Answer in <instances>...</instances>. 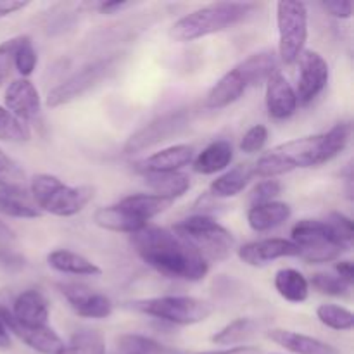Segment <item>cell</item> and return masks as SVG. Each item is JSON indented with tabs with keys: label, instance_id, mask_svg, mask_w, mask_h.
<instances>
[{
	"label": "cell",
	"instance_id": "cell-1",
	"mask_svg": "<svg viewBox=\"0 0 354 354\" xmlns=\"http://www.w3.org/2000/svg\"><path fill=\"white\" fill-rule=\"evenodd\" d=\"M130 241L138 258L166 279L201 282L209 273V263L175 232L147 223Z\"/></svg>",
	"mask_w": 354,
	"mask_h": 354
},
{
	"label": "cell",
	"instance_id": "cell-2",
	"mask_svg": "<svg viewBox=\"0 0 354 354\" xmlns=\"http://www.w3.org/2000/svg\"><path fill=\"white\" fill-rule=\"evenodd\" d=\"M351 131V124L342 121L325 133L308 135L277 145L258 159L254 173L261 178H275L297 168H317L330 162L348 147Z\"/></svg>",
	"mask_w": 354,
	"mask_h": 354
},
{
	"label": "cell",
	"instance_id": "cell-3",
	"mask_svg": "<svg viewBox=\"0 0 354 354\" xmlns=\"http://www.w3.org/2000/svg\"><path fill=\"white\" fill-rule=\"evenodd\" d=\"M254 9V3L249 2L209 3L180 17L169 30V38L183 44L220 33L248 19Z\"/></svg>",
	"mask_w": 354,
	"mask_h": 354
},
{
	"label": "cell",
	"instance_id": "cell-4",
	"mask_svg": "<svg viewBox=\"0 0 354 354\" xmlns=\"http://www.w3.org/2000/svg\"><path fill=\"white\" fill-rule=\"evenodd\" d=\"M35 206L59 218H69L82 213L93 199V187L66 185L61 178L48 173L35 175L28 183Z\"/></svg>",
	"mask_w": 354,
	"mask_h": 354
},
{
	"label": "cell",
	"instance_id": "cell-5",
	"mask_svg": "<svg viewBox=\"0 0 354 354\" xmlns=\"http://www.w3.org/2000/svg\"><path fill=\"white\" fill-rule=\"evenodd\" d=\"M180 239L192 245L207 263L225 261L235 248V239L230 230L207 214H194L178 221L173 230Z\"/></svg>",
	"mask_w": 354,
	"mask_h": 354
},
{
	"label": "cell",
	"instance_id": "cell-6",
	"mask_svg": "<svg viewBox=\"0 0 354 354\" xmlns=\"http://www.w3.org/2000/svg\"><path fill=\"white\" fill-rule=\"evenodd\" d=\"M290 242L299 249V258L310 265L337 261L349 249L322 220H301L290 230Z\"/></svg>",
	"mask_w": 354,
	"mask_h": 354
},
{
	"label": "cell",
	"instance_id": "cell-7",
	"mask_svg": "<svg viewBox=\"0 0 354 354\" xmlns=\"http://www.w3.org/2000/svg\"><path fill=\"white\" fill-rule=\"evenodd\" d=\"M131 308L152 318L182 327L206 322L213 313V306L209 303L192 296L149 297L135 301L131 303Z\"/></svg>",
	"mask_w": 354,
	"mask_h": 354
},
{
	"label": "cell",
	"instance_id": "cell-8",
	"mask_svg": "<svg viewBox=\"0 0 354 354\" xmlns=\"http://www.w3.org/2000/svg\"><path fill=\"white\" fill-rule=\"evenodd\" d=\"M279 57L286 66L297 62L308 41V7L303 2L282 0L277 3Z\"/></svg>",
	"mask_w": 354,
	"mask_h": 354
},
{
	"label": "cell",
	"instance_id": "cell-9",
	"mask_svg": "<svg viewBox=\"0 0 354 354\" xmlns=\"http://www.w3.org/2000/svg\"><path fill=\"white\" fill-rule=\"evenodd\" d=\"M120 62L121 55L114 54L109 55V57L99 59V61L92 62V64H86L85 68L76 71L75 75H71L68 80L59 83L57 86H54L48 92L47 106L55 109V107L66 106V104L80 99V97L88 93L92 88H95L107 76L113 75L118 69V66H120Z\"/></svg>",
	"mask_w": 354,
	"mask_h": 354
},
{
	"label": "cell",
	"instance_id": "cell-10",
	"mask_svg": "<svg viewBox=\"0 0 354 354\" xmlns=\"http://www.w3.org/2000/svg\"><path fill=\"white\" fill-rule=\"evenodd\" d=\"M192 118L194 109H190V107L169 111V113L162 114V116H158L151 123L144 124L140 130H137L128 137V140L123 145L124 154H138V152L156 147V145L162 144V142L169 140V138H175L185 128H189Z\"/></svg>",
	"mask_w": 354,
	"mask_h": 354
},
{
	"label": "cell",
	"instance_id": "cell-11",
	"mask_svg": "<svg viewBox=\"0 0 354 354\" xmlns=\"http://www.w3.org/2000/svg\"><path fill=\"white\" fill-rule=\"evenodd\" d=\"M299 64V78H297L296 97L299 106H308L313 102L327 86L330 78V69L324 55L315 50H306L297 59Z\"/></svg>",
	"mask_w": 354,
	"mask_h": 354
},
{
	"label": "cell",
	"instance_id": "cell-12",
	"mask_svg": "<svg viewBox=\"0 0 354 354\" xmlns=\"http://www.w3.org/2000/svg\"><path fill=\"white\" fill-rule=\"evenodd\" d=\"M61 294L68 301L69 308L82 318L102 320L113 315L114 304L106 294L95 292L82 283H61Z\"/></svg>",
	"mask_w": 354,
	"mask_h": 354
},
{
	"label": "cell",
	"instance_id": "cell-13",
	"mask_svg": "<svg viewBox=\"0 0 354 354\" xmlns=\"http://www.w3.org/2000/svg\"><path fill=\"white\" fill-rule=\"evenodd\" d=\"M0 317H2L9 334L16 335L19 341H23L33 351L40 354H57L64 348L62 339L48 325H45V327H23V325H17L10 317V311L2 306H0Z\"/></svg>",
	"mask_w": 354,
	"mask_h": 354
},
{
	"label": "cell",
	"instance_id": "cell-14",
	"mask_svg": "<svg viewBox=\"0 0 354 354\" xmlns=\"http://www.w3.org/2000/svg\"><path fill=\"white\" fill-rule=\"evenodd\" d=\"M239 259L249 266H265L282 258H299V249L289 239H263L239 248Z\"/></svg>",
	"mask_w": 354,
	"mask_h": 354
},
{
	"label": "cell",
	"instance_id": "cell-15",
	"mask_svg": "<svg viewBox=\"0 0 354 354\" xmlns=\"http://www.w3.org/2000/svg\"><path fill=\"white\" fill-rule=\"evenodd\" d=\"M3 100H6V109L26 124L37 120L41 111L40 93L28 78L14 80L7 86Z\"/></svg>",
	"mask_w": 354,
	"mask_h": 354
},
{
	"label": "cell",
	"instance_id": "cell-16",
	"mask_svg": "<svg viewBox=\"0 0 354 354\" xmlns=\"http://www.w3.org/2000/svg\"><path fill=\"white\" fill-rule=\"evenodd\" d=\"M266 111L270 118L277 121L289 120L297 111L296 90L290 85L289 80L280 71H275L266 80Z\"/></svg>",
	"mask_w": 354,
	"mask_h": 354
},
{
	"label": "cell",
	"instance_id": "cell-17",
	"mask_svg": "<svg viewBox=\"0 0 354 354\" xmlns=\"http://www.w3.org/2000/svg\"><path fill=\"white\" fill-rule=\"evenodd\" d=\"M10 317L23 327H45L48 325V317H50L47 297L38 289L23 290L14 299Z\"/></svg>",
	"mask_w": 354,
	"mask_h": 354
},
{
	"label": "cell",
	"instance_id": "cell-18",
	"mask_svg": "<svg viewBox=\"0 0 354 354\" xmlns=\"http://www.w3.org/2000/svg\"><path fill=\"white\" fill-rule=\"evenodd\" d=\"M194 158H196V149L192 145H171L138 162V169L142 173H175L192 165Z\"/></svg>",
	"mask_w": 354,
	"mask_h": 354
},
{
	"label": "cell",
	"instance_id": "cell-19",
	"mask_svg": "<svg viewBox=\"0 0 354 354\" xmlns=\"http://www.w3.org/2000/svg\"><path fill=\"white\" fill-rule=\"evenodd\" d=\"M266 335H268L270 341L294 354H341V351L332 344H327V342L311 337V335L299 334V332L272 328Z\"/></svg>",
	"mask_w": 354,
	"mask_h": 354
},
{
	"label": "cell",
	"instance_id": "cell-20",
	"mask_svg": "<svg viewBox=\"0 0 354 354\" xmlns=\"http://www.w3.org/2000/svg\"><path fill=\"white\" fill-rule=\"evenodd\" d=\"M248 83L244 82L242 75L239 73L237 68L230 69L225 73L220 80L213 85V88L207 92L206 100H204V107L211 111H220L228 107L230 104L237 102L244 92L248 90Z\"/></svg>",
	"mask_w": 354,
	"mask_h": 354
},
{
	"label": "cell",
	"instance_id": "cell-21",
	"mask_svg": "<svg viewBox=\"0 0 354 354\" xmlns=\"http://www.w3.org/2000/svg\"><path fill=\"white\" fill-rule=\"evenodd\" d=\"M254 176V165L241 162V165L227 169L216 180H213V183L209 185V196L214 199H228V197L239 196Z\"/></svg>",
	"mask_w": 354,
	"mask_h": 354
},
{
	"label": "cell",
	"instance_id": "cell-22",
	"mask_svg": "<svg viewBox=\"0 0 354 354\" xmlns=\"http://www.w3.org/2000/svg\"><path fill=\"white\" fill-rule=\"evenodd\" d=\"M93 223L102 230L116 232V234H135L147 223H142L140 220L133 216L130 211L124 209L120 203L111 204V206L97 207L93 213Z\"/></svg>",
	"mask_w": 354,
	"mask_h": 354
},
{
	"label": "cell",
	"instance_id": "cell-23",
	"mask_svg": "<svg viewBox=\"0 0 354 354\" xmlns=\"http://www.w3.org/2000/svg\"><path fill=\"white\" fill-rule=\"evenodd\" d=\"M234 161V147L228 140H214L194 158L192 169L199 175H214Z\"/></svg>",
	"mask_w": 354,
	"mask_h": 354
},
{
	"label": "cell",
	"instance_id": "cell-24",
	"mask_svg": "<svg viewBox=\"0 0 354 354\" xmlns=\"http://www.w3.org/2000/svg\"><path fill=\"white\" fill-rule=\"evenodd\" d=\"M47 265L52 270L64 275H76V277H100L102 270L90 261L85 256L78 254L69 249H55V251L48 252Z\"/></svg>",
	"mask_w": 354,
	"mask_h": 354
},
{
	"label": "cell",
	"instance_id": "cell-25",
	"mask_svg": "<svg viewBox=\"0 0 354 354\" xmlns=\"http://www.w3.org/2000/svg\"><path fill=\"white\" fill-rule=\"evenodd\" d=\"M290 214H292V209L289 204L273 201V203L251 206V209L248 211V223L251 230L265 234V232L275 230L280 225L286 223Z\"/></svg>",
	"mask_w": 354,
	"mask_h": 354
},
{
	"label": "cell",
	"instance_id": "cell-26",
	"mask_svg": "<svg viewBox=\"0 0 354 354\" xmlns=\"http://www.w3.org/2000/svg\"><path fill=\"white\" fill-rule=\"evenodd\" d=\"M173 203L175 201L166 199V197L158 196V194H131V196L123 197L120 201L121 206L130 211L142 223H149L152 218L168 211L173 206Z\"/></svg>",
	"mask_w": 354,
	"mask_h": 354
},
{
	"label": "cell",
	"instance_id": "cell-27",
	"mask_svg": "<svg viewBox=\"0 0 354 354\" xmlns=\"http://www.w3.org/2000/svg\"><path fill=\"white\" fill-rule=\"evenodd\" d=\"M279 62H277V55L270 50L256 52V54L249 55L248 59L241 62L235 68L239 69V73L242 75L244 82L248 83V86H256L266 83V80L273 75L277 69Z\"/></svg>",
	"mask_w": 354,
	"mask_h": 354
},
{
	"label": "cell",
	"instance_id": "cell-28",
	"mask_svg": "<svg viewBox=\"0 0 354 354\" xmlns=\"http://www.w3.org/2000/svg\"><path fill=\"white\" fill-rule=\"evenodd\" d=\"M275 290L280 297L289 303L301 304L310 297V283L308 279L296 268H282L275 273L273 279Z\"/></svg>",
	"mask_w": 354,
	"mask_h": 354
},
{
	"label": "cell",
	"instance_id": "cell-29",
	"mask_svg": "<svg viewBox=\"0 0 354 354\" xmlns=\"http://www.w3.org/2000/svg\"><path fill=\"white\" fill-rule=\"evenodd\" d=\"M145 183L158 196L176 201L185 196L190 189V176L182 171L175 173H142Z\"/></svg>",
	"mask_w": 354,
	"mask_h": 354
},
{
	"label": "cell",
	"instance_id": "cell-30",
	"mask_svg": "<svg viewBox=\"0 0 354 354\" xmlns=\"http://www.w3.org/2000/svg\"><path fill=\"white\" fill-rule=\"evenodd\" d=\"M256 330H258V324L252 318H237V320L225 325L221 330H218L211 337V342L216 346H225V348L244 344L248 339H251L256 334Z\"/></svg>",
	"mask_w": 354,
	"mask_h": 354
},
{
	"label": "cell",
	"instance_id": "cell-31",
	"mask_svg": "<svg viewBox=\"0 0 354 354\" xmlns=\"http://www.w3.org/2000/svg\"><path fill=\"white\" fill-rule=\"evenodd\" d=\"M0 214L17 220H35L41 213L33 203H30L28 194L0 190Z\"/></svg>",
	"mask_w": 354,
	"mask_h": 354
},
{
	"label": "cell",
	"instance_id": "cell-32",
	"mask_svg": "<svg viewBox=\"0 0 354 354\" xmlns=\"http://www.w3.org/2000/svg\"><path fill=\"white\" fill-rule=\"evenodd\" d=\"M57 354H106V341L102 334L92 328L76 330Z\"/></svg>",
	"mask_w": 354,
	"mask_h": 354
},
{
	"label": "cell",
	"instance_id": "cell-33",
	"mask_svg": "<svg viewBox=\"0 0 354 354\" xmlns=\"http://www.w3.org/2000/svg\"><path fill=\"white\" fill-rule=\"evenodd\" d=\"M0 190L28 194L26 173L2 149H0Z\"/></svg>",
	"mask_w": 354,
	"mask_h": 354
},
{
	"label": "cell",
	"instance_id": "cell-34",
	"mask_svg": "<svg viewBox=\"0 0 354 354\" xmlns=\"http://www.w3.org/2000/svg\"><path fill=\"white\" fill-rule=\"evenodd\" d=\"M317 318L322 325L332 330L348 332L354 327V315L351 310L339 304H322L317 310Z\"/></svg>",
	"mask_w": 354,
	"mask_h": 354
},
{
	"label": "cell",
	"instance_id": "cell-35",
	"mask_svg": "<svg viewBox=\"0 0 354 354\" xmlns=\"http://www.w3.org/2000/svg\"><path fill=\"white\" fill-rule=\"evenodd\" d=\"M118 351L121 354H171L168 348L145 335L127 334L118 337Z\"/></svg>",
	"mask_w": 354,
	"mask_h": 354
},
{
	"label": "cell",
	"instance_id": "cell-36",
	"mask_svg": "<svg viewBox=\"0 0 354 354\" xmlns=\"http://www.w3.org/2000/svg\"><path fill=\"white\" fill-rule=\"evenodd\" d=\"M31 138L30 127L0 106V140L28 142Z\"/></svg>",
	"mask_w": 354,
	"mask_h": 354
},
{
	"label": "cell",
	"instance_id": "cell-37",
	"mask_svg": "<svg viewBox=\"0 0 354 354\" xmlns=\"http://www.w3.org/2000/svg\"><path fill=\"white\" fill-rule=\"evenodd\" d=\"M308 283L317 292L330 297H348L349 292H351V286L342 282L337 275H332V273H313L311 279L308 280Z\"/></svg>",
	"mask_w": 354,
	"mask_h": 354
},
{
	"label": "cell",
	"instance_id": "cell-38",
	"mask_svg": "<svg viewBox=\"0 0 354 354\" xmlns=\"http://www.w3.org/2000/svg\"><path fill=\"white\" fill-rule=\"evenodd\" d=\"M37 64L38 55L33 47V41L26 35H19V44H17L16 54H14V68L23 78H28L37 69Z\"/></svg>",
	"mask_w": 354,
	"mask_h": 354
},
{
	"label": "cell",
	"instance_id": "cell-39",
	"mask_svg": "<svg viewBox=\"0 0 354 354\" xmlns=\"http://www.w3.org/2000/svg\"><path fill=\"white\" fill-rule=\"evenodd\" d=\"M280 192H282V183L275 178H266L256 183L254 189L249 194V203H251V206L273 203L280 196Z\"/></svg>",
	"mask_w": 354,
	"mask_h": 354
},
{
	"label": "cell",
	"instance_id": "cell-40",
	"mask_svg": "<svg viewBox=\"0 0 354 354\" xmlns=\"http://www.w3.org/2000/svg\"><path fill=\"white\" fill-rule=\"evenodd\" d=\"M268 128L265 124H254L245 131L239 147L245 154H256V152L263 151V147L268 142Z\"/></svg>",
	"mask_w": 354,
	"mask_h": 354
},
{
	"label": "cell",
	"instance_id": "cell-41",
	"mask_svg": "<svg viewBox=\"0 0 354 354\" xmlns=\"http://www.w3.org/2000/svg\"><path fill=\"white\" fill-rule=\"evenodd\" d=\"M325 223L328 225V228L334 232L335 237H337L339 241L344 242L346 245H351L353 237H354V228H353L351 218L346 216V214H342V213H339V211H332V213H328Z\"/></svg>",
	"mask_w": 354,
	"mask_h": 354
},
{
	"label": "cell",
	"instance_id": "cell-42",
	"mask_svg": "<svg viewBox=\"0 0 354 354\" xmlns=\"http://www.w3.org/2000/svg\"><path fill=\"white\" fill-rule=\"evenodd\" d=\"M19 37H14L0 44V85L6 82L14 68V54H16Z\"/></svg>",
	"mask_w": 354,
	"mask_h": 354
},
{
	"label": "cell",
	"instance_id": "cell-43",
	"mask_svg": "<svg viewBox=\"0 0 354 354\" xmlns=\"http://www.w3.org/2000/svg\"><path fill=\"white\" fill-rule=\"evenodd\" d=\"M322 7L328 16L337 17V19H349L353 16V3L342 2V0H330V2H324Z\"/></svg>",
	"mask_w": 354,
	"mask_h": 354
},
{
	"label": "cell",
	"instance_id": "cell-44",
	"mask_svg": "<svg viewBox=\"0 0 354 354\" xmlns=\"http://www.w3.org/2000/svg\"><path fill=\"white\" fill-rule=\"evenodd\" d=\"M335 275L346 282L348 286H353L354 282V268H353V263L348 261V259H339L335 263Z\"/></svg>",
	"mask_w": 354,
	"mask_h": 354
},
{
	"label": "cell",
	"instance_id": "cell-45",
	"mask_svg": "<svg viewBox=\"0 0 354 354\" xmlns=\"http://www.w3.org/2000/svg\"><path fill=\"white\" fill-rule=\"evenodd\" d=\"M196 354H259L256 346H232V348L213 349V351H203Z\"/></svg>",
	"mask_w": 354,
	"mask_h": 354
},
{
	"label": "cell",
	"instance_id": "cell-46",
	"mask_svg": "<svg viewBox=\"0 0 354 354\" xmlns=\"http://www.w3.org/2000/svg\"><path fill=\"white\" fill-rule=\"evenodd\" d=\"M28 2H16V0H0V17L10 16V14L17 12V10L24 9Z\"/></svg>",
	"mask_w": 354,
	"mask_h": 354
},
{
	"label": "cell",
	"instance_id": "cell-47",
	"mask_svg": "<svg viewBox=\"0 0 354 354\" xmlns=\"http://www.w3.org/2000/svg\"><path fill=\"white\" fill-rule=\"evenodd\" d=\"M128 7H131L130 2H100L97 9L100 14H118Z\"/></svg>",
	"mask_w": 354,
	"mask_h": 354
},
{
	"label": "cell",
	"instance_id": "cell-48",
	"mask_svg": "<svg viewBox=\"0 0 354 354\" xmlns=\"http://www.w3.org/2000/svg\"><path fill=\"white\" fill-rule=\"evenodd\" d=\"M9 346H10V334L9 330H7L6 324H3L2 317H0V348L6 349L9 348Z\"/></svg>",
	"mask_w": 354,
	"mask_h": 354
},
{
	"label": "cell",
	"instance_id": "cell-49",
	"mask_svg": "<svg viewBox=\"0 0 354 354\" xmlns=\"http://www.w3.org/2000/svg\"><path fill=\"white\" fill-rule=\"evenodd\" d=\"M0 239H14V232L0 221Z\"/></svg>",
	"mask_w": 354,
	"mask_h": 354
}]
</instances>
